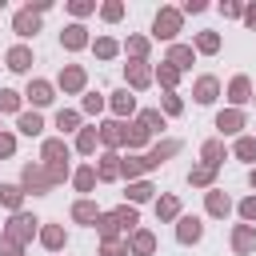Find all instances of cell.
<instances>
[{"instance_id":"1","label":"cell","mask_w":256,"mask_h":256,"mask_svg":"<svg viewBox=\"0 0 256 256\" xmlns=\"http://www.w3.org/2000/svg\"><path fill=\"white\" fill-rule=\"evenodd\" d=\"M32 232H36V220H32V216H24V212H16V216H12V228H8V240H16V244H20V240H24V236H32Z\"/></svg>"},{"instance_id":"2","label":"cell","mask_w":256,"mask_h":256,"mask_svg":"<svg viewBox=\"0 0 256 256\" xmlns=\"http://www.w3.org/2000/svg\"><path fill=\"white\" fill-rule=\"evenodd\" d=\"M176 28H180V16L176 12H160L156 16V36H176Z\"/></svg>"},{"instance_id":"3","label":"cell","mask_w":256,"mask_h":256,"mask_svg":"<svg viewBox=\"0 0 256 256\" xmlns=\"http://www.w3.org/2000/svg\"><path fill=\"white\" fill-rule=\"evenodd\" d=\"M44 160H48V164H64V160H68V148H64L60 140H48V144H44Z\"/></svg>"},{"instance_id":"4","label":"cell","mask_w":256,"mask_h":256,"mask_svg":"<svg viewBox=\"0 0 256 256\" xmlns=\"http://www.w3.org/2000/svg\"><path fill=\"white\" fill-rule=\"evenodd\" d=\"M232 244H236V252H252V248H256V232H252V228H236Z\"/></svg>"},{"instance_id":"5","label":"cell","mask_w":256,"mask_h":256,"mask_svg":"<svg viewBox=\"0 0 256 256\" xmlns=\"http://www.w3.org/2000/svg\"><path fill=\"white\" fill-rule=\"evenodd\" d=\"M28 64H32V52H28V48H12V52H8V68H16V72H24Z\"/></svg>"},{"instance_id":"6","label":"cell","mask_w":256,"mask_h":256,"mask_svg":"<svg viewBox=\"0 0 256 256\" xmlns=\"http://www.w3.org/2000/svg\"><path fill=\"white\" fill-rule=\"evenodd\" d=\"M36 24H40V20H36V16H32V8H28V12H20V16H16V32H20V36H32V32H36Z\"/></svg>"},{"instance_id":"7","label":"cell","mask_w":256,"mask_h":256,"mask_svg":"<svg viewBox=\"0 0 256 256\" xmlns=\"http://www.w3.org/2000/svg\"><path fill=\"white\" fill-rule=\"evenodd\" d=\"M24 184H28V188H48L52 180H48V172H40V168H24Z\"/></svg>"},{"instance_id":"8","label":"cell","mask_w":256,"mask_h":256,"mask_svg":"<svg viewBox=\"0 0 256 256\" xmlns=\"http://www.w3.org/2000/svg\"><path fill=\"white\" fill-rule=\"evenodd\" d=\"M212 96H216V80H212V76H204V80L196 84V100H200V104H208Z\"/></svg>"},{"instance_id":"9","label":"cell","mask_w":256,"mask_h":256,"mask_svg":"<svg viewBox=\"0 0 256 256\" xmlns=\"http://www.w3.org/2000/svg\"><path fill=\"white\" fill-rule=\"evenodd\" d=\"M60 84H64V88H68V92H76V88H80V84H84V72H80V68H68V72H64V76H60Z\"/></svg>"},{"instance_id":"10","label":"cell","mask_w":256,"mask_h":256,"mask_svg":"<svg viewBox=\"0 0 256 256\" xmlns=\"http://www.w3.org/2000/svg\"><path fill=\"white\" fill-rule=\"evenodd\" d=\"M28 96H32V100H36V104H48V100H52V88H48V84H44V80H36V84H32V88H28Z\"/></svg>"},{"instance_id":"11","label":"cell","mask_w":256,"mask_h":256,"mask_svg":"<svg viewBox=\"0 0 256 256\" xmlns=\"http://www.w3.org/2000/svg\"><path fill=\"white\" fill-rule=\"evenodd\" d=\"M40 128H44V124H40V116H36V112H24V116H20V132H28V136H36Z\"/></svg>"},{"instance_id":"12","label":"cell","mask_w":256,"mask_h":256,"mask_svg":"<svg viewBox=\"0 0 256 256\" xmlns=\"http://www.w3.org/2000/svg\"><path fill=\"white\" fill-rule=\"evenodd\" d=\"M180 240H200V220H180Z\"/></svg>"},{"instance_id":"13","label":"cell","mask_w":256,"mask_h":256,"mask_svg":"<svg viewBox=\"0 0 256 256\" xmlns=\"http://www.w3.org/2000/svg\"><path fill=\"white\" fill-rule=\"evenodd\" d=\"M152 244H156V240H152V232H136V240H132V248H136L140 256H148V252H152Z\"/></svg>"},{"instance_id":"14","label":"cell","mask_w":256,"mask_h":256,"mask_svg":"<svg viewBox=\"0 0 256 256\" xmlns=\"http://www.w3.org/2000/svg\"><path fill=\"white\" fill-rule=\"evenodd\" d=\"M64 44H68V48H80V44H84V28H80V24H72V28L64 32Z\"/></svg>"},{"instance_id":"15","label":"cell","mask_w":256,"mask_h":256,"mask_svg":"<svg viewBox=\"0 0 256 256\" xmlns=\"http://www.w3.org/2000/svg\"><path fill=\"white\" fill-rule=\"evenodd\" d=\"M92 184H96V172H92V168H80V172H76V188H80V192H88Z\"/></svg>"},{"instance_id":"16","label":"cell","mask_w":256,"mask_h":256,"mask_svg":"<svg viewBox=\"0 0 256 256\" xmlns=\"http://www.w3.org/2000/svg\"><path fill=\"white\" fill-rule=\"evenodd\" d=\"M208 212H216V216H224V212H228V196H220V192H212V196H208Z\"/></svg>"},{"instance_id":"17","label":"cell","mask_w":256,"mask_h":256,"mask_svg":"<svg viewBox=\"0 0 256 256\" xmlns=\"http://www.w3.org/2000/svg\"><path fill=\"white\" fill-rule=\"evenodd\" d=\"M192 60V48H172V56H168V64H176V68H184Z\"/></svg>"},{"instance_id":"18","label":"cell","mask_w":256,"mask_h":256,"mask_svg":"<svg viewBox=\"0 0 256 256\" xmlns=\"http://www.w3.org/2000/svg\"><path fill=\"white\" fill-rule=\"evenodd\" d=\"M128 80H132L136 88H140V84H148V68H144V64H132V68H128Z\"/></svg>"},{"instance_id":"19","label":"cell","mask_w":256,"mask_h":256,"mask_svg":"<svg viewBox=\"0 0 256 256\" xmlns=\"http://www.w3.org/2000/svg\"><path fill=\"white\" fill-rule=\"evenodd\" d=\"M232 100H236V104H240V100H248V80H244V76H236V80H232Z\"/></svg>"},{"instance_id":"20","label":"cell","mask_w":256,"mask_h":256,"mask_svg":"<svg viewBox=\"0 0 256 256\" xmlns=\"http://www.w3.org/2000/svg\"><path fill=\"white\" fill-rule=\"evenodd\" d=\"M216 124H220L224 132H236V128H240V112H224V116H220Z\"/></svg>"},{"instance_id":"21","label":"cell","mask_w":256,"mask_h":256,"mask_svg":"<svg viewBox=\"0 0 256 256\" xmlns=\"http://www.w3.org/2000/svg\"><path fill=\"white\" fill-rule=\"evenodd\" d=\"M0 200H4L8 208H16V204H20V188H12V184H8V188H0Z\"/></svg>"},{"instance_id":"22","label":"cell","mask_w":256,"mask_h":256,"mask_svg":"<svg viewBox=\"0 0 256 256\" xmlns=\"http://www.w3.org/2000/svg\"><path fill=\"white\" fill-rule=\"evenodd\" d=\"M72 216L88 224V220H96V208H92V204H76V208H72Z\"/></svg>"},{"instance_id":"23","label":"cell","mask_w":256,"mask_h":256,"mask_svg":"<svg viewBox=\"0 0 256 256\" xmlns=\"http://www.w3.org/2000/svg\"><path fill=\"white\" fill-rule=\"evenodd\" d=\"M112 216H116L120 228H132V224H136V212H132V208H120V212H112Z\"/></svg>"},{"instance_id":"24","label":"cell","mask_w":256,"mask_h":256,"mask_svg":"<svg viewBox=\"0 0 256 256\" xmlns=\"http://www.w3.org/2000/svg\"><path fill=\"white\" fill-rule=\"evenodd\" d=\"M116 172H120V168H116V156H104V164H100V176H104V180H112Z\"/></svg>"},{"instance_id":"25","label":"cell","mask_w":256,"mask_h":256,"mask_svg":"<svg viewBox=\"0 0 256 256\" xmlns=\"http://www.w3.org/2000/svg\"><path fill=\"white\" fill-rule=\"evenodd\" d=\"M60 240H64L60 228H44V244H48V248H60Z\"/></svg>"},{"instance_id":"26","label":"cell","mask_w":256,"mask_h":256,"mask_svg":"<svg viewBox=\"0 0 256 256\" xmlns=\"http://www.w3.org/2000/svg\"><path fill=\"white\" fill-rule=\"evenodd\" d=\"M112 104H116V112H132V96H128V92H116Z\"/></svg>"},{"instance_id":"27","label":"cell","mask_w":256,"mask_h":256,"mask_svg":"<svg viewBox=\"0 0 256 256\" xmlns=\"http://www.w3.org/2000/svg\"><path fill=\"white\" fill-rule=\"evenodd\" d=\"M236 152H240L244 160H252V156H256V140H240V144H236Z\"/></svg>"},{"instance_id":"28","label":"cell","mask_w":256,"mask_h":256,"mask_svg":"<svg viewBox=\"0 0 256 256\" xmlns=\"http://www.w3.org/2000/svg\"><path fill=\"white\" fill-rule=\"evenodd\" d=\"M208 180H212V164H204V168L192 172V184H208Z\"/></svg>"},{"instance_id":"29","label":"cell","mask_w":256,"mask_h":256,"mask_svg":"<svg viewBox=\"0 0 256 256\" xmlns=\"http://www.w3.org/2000/svg\"><path fill=\"white\" fill-rule=\"evenodd\" d=\"M0 256H20V244L4 236V240H0Z\"/></svg>"},{"instance_id":"30","label":"cell","mask_w":256,"mask_h":256,"mask_svg":"<svg viewBox=\"0 0 256 256\" xmlns=\"http://www.w3.org/2000/svg\"><path fill=\"white\" fill-rule=\"evenodd\" d=\"M56 124H60L64 132H68V128H76V112H60V116H56Z\"/></svg>"},{"instance_id":"31","label":"cell","mask_w":256,"mask_h":256,"mask_svg":"<svg viewBox=\"0 0 256 256\" xmlns=\"http://www.w3.org/2000/svg\"><path fill=\"white\" fill-rule=\"evenodd\" d=\"M204 156H208V164L216 168V160H220V144H216V140H212V144H204Z\"/></svg>"},{"instance_id":"32","label":"cell","mask_w":256,"mask_h":256,"mask_svg":"<svg viewBox=\"0 0 256 256\" xmlns=\"http://www.w3.org/2000/svg\"><path fill=\"white\" fill-rule=\"evenodd\" d=\"M216 44H220V40H216L212 32H204V36H200V48H204V52H216Z\"/></svg>"},{"instance_id":"33","label":"cell","mask_w":256,"mask_h":256,"mask_svg":"<svg viewBox=\"0 0 256 256\" xmlns=\"http://www.w3.org/2000/svg\"><path fill=\"white\" fill-rule=\"evenodd\" d=\"M92 144H96V132H92V128H84V136H80V148H84V152H92Z\"/></svg>"},{"instance_id":"34","label":"cell","mask_w":256,"mask_h":256,"mask_svg":"<svg viewBox=\"0 0 256 256\" xmlns=\"http://www.w3.org/2000/svg\"><path fill=\"white\" fill-rule=\"evenodd\" d=\"M148 196H152V184H136L132 188V200H148Z\"/></svg>"},{"instance_id":"35","label":"cell","mask_w":256,"mask_h":256,"mask_svg":"<svg viewBox=\"0 0 256 256\" xmlns=\"http://www.w3.org/2000/svg\"><path fill=\"white\" fill-rule=\"evenodd\" d=\"M116 228H120V224H116V216H104V220H100V232H104V236H112Z\"/></svg>"},{"instance_id":"36","label":"cell","mask_w":256,"mask_h":256,"mask_svg":"<svg viewBox=\"0 0 256 256\" xmlns=\"http://www.w3.org/2000/svg\"><path fill=\"white\" fill-rule=\"evenodd\" d=\"M0 108L12 112V108H16V92H0Z\"/></svg>"},{"instance_id":"37","label":"cell","mask_w":256,"mask_h":256,"mask_svg":"<svg viewBox=\"0 0 256 256\" xmlns=\"http://www.w3.org/2000/svg\"><path fill=\"white\" fill-rule=\"evenodd\" d=\"M96 52H100V56H112V52H116V40H100Z\"/></svg>"},{"instance_id":"38","label":"cell","mask_w":256,"mask_h":256,"mask_svg":"<svg viewBox=\"0 0 256 256\" xmlns=\"http://www.w3.org/2000/svg\"><path fill=\"white\" fill-rule=\"evenodd\" d=\"M104 140L116 144V140H120V124H108V128H104Z\"/></svg>"},{"instance_id":"39","label":"cell","mask_w":256,"mask_h":256,"mask_svg":"<svg viewBox=\"0 0 256 256\" xmlns=\"http://www.w3.org/2000/svg\"><path fill=\"white\" fill-rule=\"evenodd\" d=\"M104 256H124V244H116V240H108V244H104Z\"/></svg>"},{"instance_id":"40","label":"cell","mask_w":256,"mask_h":256,"mask_svg":"<svg viewBox=\"0 0 256 256\" xmlns=\"http://www.w3.org/2000/svg\"><path fill=\"white\" fill-rule=\"evenodd\" d=\"M240 212H244L248 220H256V196H252V200H244V204H240Z\"/></svg>"},{"instance_id":"41","label":"cell","mask_w":256,"mask_h":256,"mask_svg":"<svg viewBox=\"0 0 256 256\" xmlns=\"http://www.w3.org/2000/svg\"><path fill=\"white\" fill-rule=\"evenodd\" d=\"M160 216H176V200H160Z\"/></svg>"},{"instance_id":"42","label":"cell","mask_w":256,"mask_h":256,"mask_svg":"<svg viewBox=\"0 0 256 256\" xmlns=\"http://www.w3.org/2000/svg\"><path fill=\"white\" fill-rule=\"evenodd\" d=\"M12 152V136H0V156H8Z\"/></svg>"},{"instance_id":"43","label":"cell","mask_w":256,"mask_h":256,"mask_svg":"<svg viewBox=\"0 0 256 256\" xmlns=\"http://www.w3.org/2000/svg\"><path fill=\"white\" fill-rule=\"evenodd\" d=\"M244 20H248V24H256V8H248V12H244Z\"/></svg>"},{"instance_id":"44","label":"cell","mask_w":256,"mask_h":256,"mask_svg":"<svg viewBox=\"0 0 256 256\" xmlns=\"http://www.w3.org/2000/svg\"><path fill=\"white\" fill-rule=\"evenodd\" d=\"M252 184H256V172H252Z\"/></svg>"}]
</instances>
